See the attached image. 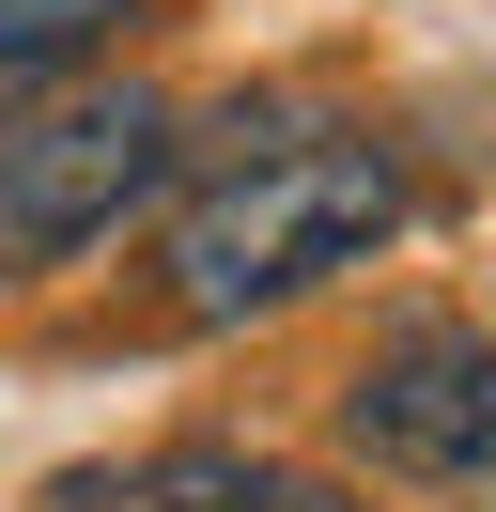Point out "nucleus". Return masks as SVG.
Masks as SVG:
<instances>
[{"mask_svg":"<svg viewBox=\"0 0 496 512\" xmlns=\"http://www.w3.org/2000/svg\"><path fill=\"white\" fill-rule=\"evenodd\" d=\"M388 218H403V171H388L372 125H233V156L171 218V311L186 326H248L279 295L341 280Z\"/></svg>","mask_w":496,"mask_h":512,"instance_id":"f257e3e1","label":"nucleus"},{"mask_svg":"<svg viewBox=\"0 0 496 512\" xmlns=\"http://www.w3.org/2000/svg\"><path fill=\"white\" fill-rule=\"evenodd\" d=\"M171 171L155 94H16L0 109V264H62Z\"/></svg>","mask_w":496,"mask_h":512,"instance_id":"f03ea898","label":"nucleus"},{"mask_svg":"<svg viewBox=\"0 0 496 512\" xmlns=\"http://www.w3.org/2000/svg\"><path fill=\"white\" fill-rule=\"evenodd\" d=\"M341 450H372L388 481H434V497L496 512V342L450 311H403L388 342L341 388Z\"/></svg>","mask_w":496,"mask_h":512,"instance_id":"7ed1b4c3","label":"nucleus"},{"mask_svg":"<svg viewBox=\"0 0 496 512\" xmlns=\"http://www.w3.org/2000/svg\"><path fill=\"white\" fill-rule=\"evenodd\" d=\"M47 512H357L341 481L248 466V450H140V466H62Z\"/></svg>","mask_w":496,"mask_h":512,"instance_id":"20e7f679","label":"nucleus"},{"mask_svg":"<svg viewBox=\"0 0 496 512\" xmlns=\"http://www.w3.org/2000/svg\"><path fill=\"white\" fill-rule=\"evenodd\" d=\"M124 16H140V0H0V94H31V78L93 63Z\"/></svg>","mask_w":496,"mask_h":512,"instance_id":"39448f33","label":"nucleus"}]
</instances>
